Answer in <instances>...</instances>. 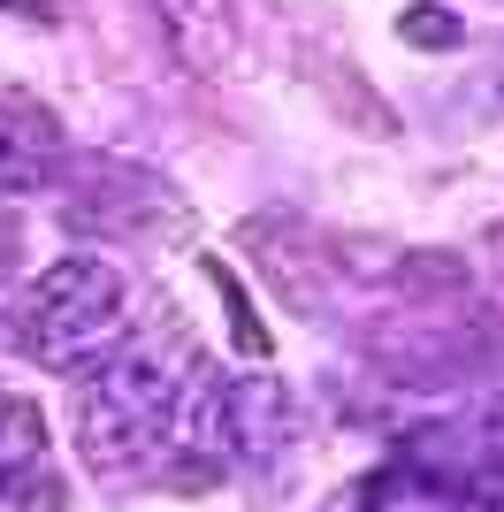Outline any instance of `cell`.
<instances>
[{
  "instance_id": "cell-1",
  "label": "cell",
  "mask_w": 504,
  "mask_h": 512,
  "mask_svg": "<svg viewBox=\"0 0 504 512\" xmlns=\"http://www.w3.org/2000/svg\"><path fill=\"white\" fill-rule=\"evenodd\" d=\"M77 444L107 490L123 482H214L230 459V390L176 321H153L84 375Z\"/></svg>"
},
{
  "instance_id": "cell-2",
  "label": "cell",
  "mask_w": 504,
  "mask_h": 512,
  "mask_svg": "<svg viewBox=\"0 0 504 512\" xmlns=\"http://www.w3.org/2000/svg\"><path fill=\"white\" fill-rule=\"evenodd\" d=\"M130 337H138V329H130V283H123V268L100 260V253L46 260L16 299V352L39 360L46 375H77L84 383V375H100Z\"/></svg>"
},
{
  "instance_id": "cell-3",
  "label": "cell",
  "mask_w": 504,
  "mask_h": 512,
  "mask_svg": "<svg viewBox=\"0 0 504 512\" xmlns=\"http://www.w3.org/2000/svg\"><path fill=\"white\" fill-rule=\"evenodd\" d=\"M62 115L39 100V92H23L0 77V199H23L39 192V184H54V169H62Z\"/></svg>"
},
{
  "instance_id": "cell-4",
  "label": "cell",
  "mask_w": 504,
  "mask_h": 512,
  "mask_svg": "<svg viewBox=\"0 0 504 512\" xmlns=\"http://www.w3.org/2000/svg\"><path fill=\"white\" fill-rule=\"evenodd\" d=\"M153 16L191 77H222L237 62V0H153Z\"/></svg>"
},
{
  "instance_id": "cell-5",
  "label": "cell",
  "mask_w": 504,
  "mask_h": 512,
  "mask_svg": "<svg viewBox=\"0 0 504 512\" xmlns=\"http://www.w3.org/2000/svg\"><path fill=\"white\" fill-rule=\"evenodd\" d=\"M0 512H62V482L46 474V428L31 421L16 444H0Z\"/></svg>"
},
{
  "instance_id": "cell-6",
  "label": "cell",
  "mask_w": 504,
  "mask_h": 512,
  "mask_svg": "<svg viewBox=\"0 0 504 512\" xmlns=\"http://www.w3.org/2000/svg\"><path fill=\"white\" fill-rule=\"evenodd\" d=\"M8 260H16V214H8V199H0V276H8Z\"/></svg>"
}]
</instances>
